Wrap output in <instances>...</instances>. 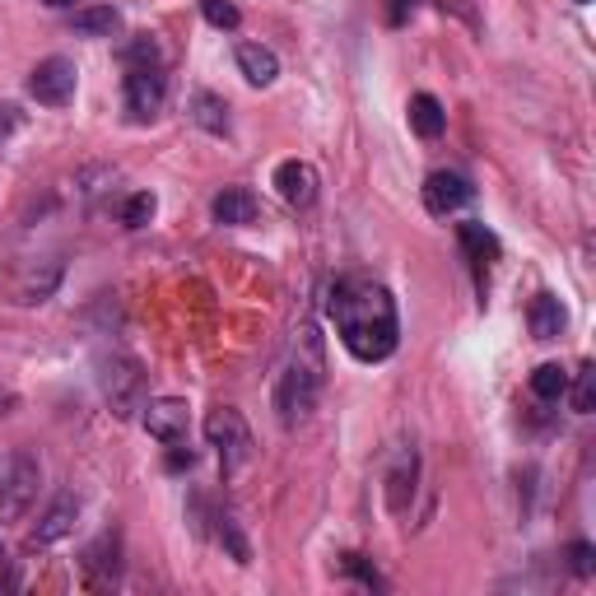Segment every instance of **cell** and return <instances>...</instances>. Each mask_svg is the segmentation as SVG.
I'll use <instances>...</instances> for the list:
<instances>
[{
	"label": "cell",
	"mask_w": 596,
	"mask_h": 596,
	"mask_svg": "<svg viewBox=\"0 0 596 596\" xmlns=\"http://www.w3.org/2000/svg\"><path fill=\"white\" fill-rule=\"evenodd\" d=\"M326 312L335 322V335L341 345L354 354L359 364H382L401 341V322H397V303L382 285L373 279H335Z\"/></svg>",
	"instance_id": "6da1fadb"
},
{
	"label": "cell",
	"mask_w": 596,
	"mask_h": 596,
	"mask_svg": "<svg viewBox=\"0 0 596 596\" xmlns=\"http://www.w3.org/2000/svg\"><path fill=\"white\" fill-rule=\"evenodd\" d=\"M317 391H322V373H317V364H303V359L285 364V373H279V382H275L279 424L285 428L308 424V415L317 410Z\"/></svg>",
	"instance_id": "7a4b0ae2"
},
{
	"label": "cell",
	"mask_w": 596,
	"mask_h": 596,
	"mask_svg": "<svg viewBox=\"0 0 596 596\" xmlns=\"http://www.w3.org/2000/svg\"><path fill=\"white\" fill-rule=\"evenodd\" d=\"M205 438H210V447L219 452L224 475H238L242 466L252 461V428L233 405H219L205 415Z\"/></svg>",
	"instance_id": "3957f363"
},
{
	"label": "cell",
	"mask_w": 596,
	"mask_h": 596,
	"mask_svg": "<svg viewBox=\"0 0 596 596\" xmlns=\"http://www.w3.org/2000/svg\"><path fill=\"white\" fill-rule=\"evenodd\" d=\"M99 387H103V397L117 415H136V410L145 405V373L130 354H107V359L99 364Z\"/></svg>",
	"instance_id": "277c9868"
},
{
	"label": "cell",
	"mask_w": 596,
	"mask_h": 596,
	"mask_svg": "<svg viewBox=\"0 0 596 596\" xmlns=\"http://www.w3.org/2000/svg\"><path fill=\"white\" fill-rule=\"evenodd\" d=\"M37 484H43V466H37V457L14 452L10 475H5V484H0V522L24 517L33 508V498H37Z\"/></svg>",
	"instance_id": "5b68a950"
},
{
	"label": "cell",
	"mask_w": 596,
	"mask_h": 596,
	"mask_svg": "<svg viewBox=\"0 0 596 596\" xmlns=\"http://www.w3.org/2000/svg\"><path fill=\"white\" fill-rule=\"evenodd\" d=\"M163 93H168V80H163L159 66H126L122 99H126L130 122H154L159 107H163Z\"/></svg>",
	"instance_id": "8992f818"
},
{
	"label": "cell",
	"mask_w": 596,
	"mask_h": 596,
	"mask_svg": "<svg viewBox=\"0 0 596 596\" xmlns=\"http://www.w3.org/2000/svg\"><path fill=\"white\" fill-rule=\"evenodd\" d=\"M74 84H80V74H74L66 56H47V61H37L28 74V93L43 107H66L74 99Z\"/></svg>",
	"instance_id": "52a82bcc"
},
{
	"label": "cell",
	"mask_w": 596,
	"mask_h": 596,
	"mask_svg": "<svg viewBox=\"0 0 596 596\" xmlns=\"http://www.w3.org/2000/svg\"><path fill=\"white\" fill-rule=\"evenodd\" d=\"M140 410H145V428H149V438H154V443H163V447L186 443V428H192V405H186L182 397H159V401H149Z\"/></svg>",
	"instance_id": "ba28073f"
},
{
	"label": "cell",
	"mask_w": 596,
	"mask_h": 596,
	"mask_svg": "<svg viewBox=\"0 0 596 596\" xmlns=\"http://www.w3.org/2000/svg\"><path fill=\"white\" fill-rule=\"evenodd\" d=\"M471 200H475V186L466 182L461 173H428V177H424V210H428V215L447 219V215L466 210Z\"/></svg>",
	"instance_id": "9c48e42d"
},
{
	"label": "cell",
	"mask_w": 596,
	"mask_h": 596,
	"mask_svg": "<svg viewBox=\"0 0 596 596\" xmlns=\"http://www.w3.org/2000/svg\"><path fill=\"white\" fill-rule=\"evenodd\" d=\"M275 192L285 196L294 210H308V205L317 200V173H312V163L303 159H285L275 168Z\"/></svg>",
	"instance_id": "30bf717a"
},
{
	"label": "cell",
	"mask_w": 596,
	"mask_h": 596,
	"mask_svg": "<svg viewBox=\"0 0 596 596\" xmlns=\"http://www.w3.org/2000/svg\"><path fill=\"white\" fill-rule=\"evenodd\" d=\"M74 517H80V503H74L70 494H61V498H56L51 508H47V517L37 522V531L28 536V546H33V550H37V546H56L61 536L74 531Z\"/></svg>",
	"instance_id": "8fae6325"
},
{
	"label": "cell",
	"mask_w": 596,
	"mask_h": 596,
	"mask_svg": "<svg viewBox=\"0 0 596 596\" xmlns=\"http://www.w3.org/2000/svg\"><path fill=\"white\" fill-rule=\"evenodd\" d=\"M415 475H420V457H415V447H405V452L397 457V466H391V475H387V508L391 513L410 508V498H415Z\"/></svg>",
	"instance_id": "7c38bea8"
},
{
	"label": "cell",
	"mask_w": 596,
	"mask_h": 596,
	"mask_svg": "<svg viewBox=\"0 0 596 596\" xmlns=\"http://www.w3.org/2000/svg\"><path fill=\"white\" fill-rule=\"evenodd\" d=\"M527 322H531L536 341H559L564 326H569V312H564V303H559L554 294H536L531 308H527Z\"/></svg>",
	"instance_id": "4fadbf2b"
},
{
	"label": "cell",
	"mask_w": 596,
	"mask_h": 596,
	"mask_svg": "<svg viewBox=\"0 0 596 596\" xmlns=\"http://www.w3.org/2000/svg\"><path fill=\"white\" fill-rule=\"evenodd\" d=\"M210 210H215V219H219V224H229V229H242V224H252V219H256L261 205H256V196L248 192V186H224V192L215 196Z\"/></svg>",
	"instance_id": "5bb4252c"
},
{
	"label": "cell",
	"mask_w": 596,
	"mask_h": 596,
	"mask_svg": "<svg viewBox=\"0 0 596 596\" xmlns=\"http://www.w3.org/2000/svg\"><path fill=\"white\" fill-rule=\"evenodd\" d=\"M238 70H242V80H248V84L266 89V84H275L279 61H275V51H271V47H261V43H242V47H238Z\"/></svg>",
	"instance_id": "9a60e30c"
},
{
	"label": "cell",
	"mask_w": 596,
	"mask_h": 596,
	"mask_svg": "<svg viewBox=\"0 0 596 596\" xmlns=\"http://www.w3.org/2000/svg\"><path fill=\"white\" fill-rule=\"evenodd\" d=\"M410 126H415L424 140H438L447 130V112L434 93H415V99H410Z\"/></svg>",
	"instance_id": "2e32d148"
},
{
	"label": "cell",
	"mask_w": 596,
	"mask_h": 596,
	"mask_svg": "<svg viewBox=\"0 0 596 596\" xmlns=\"http://www.w3.org/2000/svg\"><path fill=\"white\" fill-rule=\"evenodd\" d=\"M70 28L80 37H112V33H122V14L112 5H89V10H74Z\"/></svg>",
	"instance_id": "e0dca14e"
},
{
	"label": "cell",
	"mask_w": 596,
	"mask_h": 596,
	"mask_svg": "<svg viewBox=\"0 0 596 596\" xmlns=\"http://www.w3.org/2000/svg\"><path fill=\"white\" fill-rule=\"evenodd\" d=\"M457 242H461V248H466V256H471V261H480V266H490V261H498V238L490 233V229H484V224H457Z\"/></svg>",
	"instance_id": "ac0fdd59"
},
{
	"label": "cell",
	"mask_w": 596,
	"mask_h": 596,
	"mask_svg": "<svg viewBox=\"0 0 596 596\" xmlns=\"http://www.w3.org/2000/svg\"><path fill=\"white\" fill-rule=\"evenodd\" d=\"M192 117L210 130V136H229V103L219 99V93L210 89H200L196 99H192Z\"/></svg>",
	"instance_id": "d6986e66"
},
{
	"label": "cell",
	"mask_w": 596,
	"mask_h": 596,
	"mask_svg": "<svg viewBox=\"0 0 596 596\" xmlns=\"http://www.w3.org/2000/svg\"><path fill=\"white\" fill-rule=\"evenodd\" d=\"M531 391L540 401H559L569 391V373L559 368V364H540L536 373H531Z\"/></svg>",
	"instance_id": "ffe728a7"
},
{
	"label": "cell",
	"mask_w": 596,
	"mask_h": 596,
	"mask_svg": "<svg viewBox=\"0 0 596 596\" xmlns=\"http://www.w3.org/2000/svg\"><path fill=\"white\" fill-rule=\"evenodd\" d=\"M107 550H117V536H112V531L99 540V546H89L84 569H89V573H103V577H117V569H122V564H117V554L107 559Z\"/></svg>",
	"instance_id": "44dd1931"
},
{
	"label": "cell",
	"mask_w": 596,
	"mask_h": 596,
	"mask_svg": "<svg viewBox=\"0 0 596 596\" xmlns=\"http://www.w3.org/2000/svg\"><path fill=\"white\" fill-rule=\"evenodd\" d=\"M154 210H159V200L149 196V192H136V196L122 205V224H126V229H145V224L154 219Z\"/></svg>",
	"instance_id": "7402d4cb"
},
{
	"label": "cell",
	"mask_w": 596,
	"mask_h": 596,
	"mask_svg": "<svg viewBox=\"0 0 596 596\" xmlns=\"http://www.w3.org/2000/svg\"><path fill=\"white\" fill-rule=\"evenodd\" d=\"M122 61L126 66H159V43L149 33H136L130 43L122 47Z\"/></svg>",
	"instance_id": "603a6c76"
},
{
	"label": "cell",
	"mask_w": 596,
	"mask_h": 596,
	"mask_svg": "<svg viewBox=\"0 0 596 596\" xmlns=\"http://www.w3.org/2000/svg\"><path fill=\"white\" fill-rule=\"evenodd\" d=\"M573 410L577 415H592L596 410V368L592 364L577 373V382H573Z\"/></svg>",
	"instance_id": "cb8c5ba5"
},
{
	"label": "cell",
	"mask_w": 596,
	"mask_h": 596,
	"mask_svg": "<svg viewBox=\"0 0 596 596\" xmlns=\"http://www.w3.org/2000/svg\"><path fill=\"white\" fill-rule=\"evenodd\" d=\"M200 14L210 19L215 28H238V24H242L238 5H229V0H200Z\"/></svg>",
	"instance_id": "d4e9b609"
},
{
	"label": "cell",
	"mask_w": 596,
	"mask_h": 596,
	"mask_svg": "<svg viewBox=\"0 0 596 596\" xmlns=\"http://www.w3.org/2000/svg\"><path fill=\"white\" fill-rule=\"evenodd\" d=\"M569 569H573L577 577H592V569H596V550L587 546V540H573V546H569Z\"/></svg>",
	"instance_id": "484cf974"
},
{
	"label": "cell",
	"mask_w": 596,
	"mask_h": 596,
	"mask_svg": "<svg viewBox=\"0 0 596 596\" xmlns=\"http://www.w3.org/2000/svg\"><path fill=\"white\" fill-rule=\"evenodd\" d=\"M345 573H354V577H364L368 587H382V577L373 573V569H364V559L359 554H345Z\"/></svg>",
	"instance_id": "4316f807"
},
{
	"label": "cell",
	"mask_w": 596,
	"mask_h": 596,
	"mask_svg": "<svg viewBox=\"0 0 596 596\" xmlns=\"http://www.w3.org/2000/svg\"><path fill=\"white\" fill-rule=\"evenodd\" d=\"M415 5H420V0H387V19H391V24H405V19L415 14Z\"/></svg>",
	"instance_id": "83f0119b"
},
{
	"label": "cell",
	"mask_w": 596,
	"mask_h": 596,
	"mask_svg": "<svg viewBox=\"0 0 596 596\" xmlns=\"http://www.w3.org/2000/svg\"><path fill=\"white\" fill-rule=\"evenodd\" d=\"M14 126H19V112L14 107H0V140H5Z\"/></svg>",
	"instance_id": "f1b7e54d"
},
{
	"label": "cell",
	"mask_w": 596,
	"mask_h": 596,
	"mask_svg": "<svg viewBox=\"0 0 596 596\" xmlns=\"http://www.w3.org/2000/svg\"><path fill=\"white\" fill-rule=\"evenodd\" d=\"M196 461V452H173L168 457V466H173V471H182V466H192Z\"/></svg>",
	"instance_id": "f546056e"
},
{
	"label": "cell",
	"mask_w": 596,
	"mask_h": 596,
	"mask_svg": "<svg viewBox=\"0 0 596 596\" xmlns=\"http://www.w3.org/2000/svg\"><path fill=\"white\" fill-rule=\"evenodd\" d=\"M43 5H51V10H70L74 0H43Z\"/></svg>",
	"instance_id": "4dcf8cb0"
},
{
	"label": "cell",
	"mask_w": 596,
	"mask_h": 596,
	"mask_svg": "<svg viewBox=\"0 0 596 596\" xmlns=\"http://www.w3.org/2000/svg\"><path fill=\"white\" fill-rule=\"evenodd\" d=\"M577 5H587V0H577Z\"/></svg>",
	"instance_id": "1f68e13d"
}]
</instances>
